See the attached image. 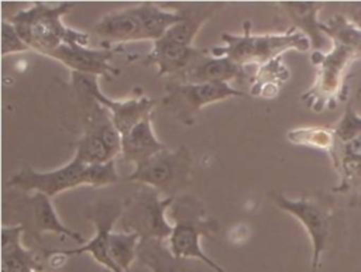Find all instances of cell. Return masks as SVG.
<instances>
[{
    "mask_svg": "<svg viewBox=\"0 0 361 272\" xmlns=\"http://www.w3.org/2000/svg\"><path fill=\"white\" fill-rule=\"evenodd\" d=\"M28 206L31 209V218H32V230L41 235L44 233H54L66 235L80 245L85 244V240L80 233L68 228L58 217L51 197L44 193H32L28 197Z\"/></svg>",
    "mask_w": 361,
    "mask_h": 272,
    "instance_id": "20",
    "label": "cell"
},
{
    "mask_svg": "<svg viewBox=\"0 0 361 272\" xmlns=\"http://www.w3.org/2000/svg\"><path fill=\"white\" fill-rule=\"evenodd\" d=\"M85 165L103 163L110 159H116V155L109 149L102 137L93 132H83L75 147V155Z\"/></svg>",
    "mask_w": 361,
    "mask_h": 272,
    "instance_id": "25",
    "label": "cell"
},
{
    "mask_svg": "<svg viewBox=\"0 0 361 272\" xmlns=\"http://www.w3.org/2000/svg\"><path fill=\"white\" fill-rule=\"evenodd\" d=\"M116 49L111 48H89L82 44H65L51 52L48 56L63 63L71 72L90 76L110 78L118 70L110 65Z\"/></svg>",
    "mask_w": 361,
    "mask_h": 272,
    "instance_id": "12",
    "label": "cell"
},
{
    "mask_svg": "<svg viewBox=\"0 0 361 272\" xmlns=\"http://www.w3.org/2000/svg\"><path fill=\"white\" fill-rule=\"evenodd\" d=\"M73 7V3L48 6L41 1L17 11L8 20L18 31L23 41L45 56L65 44L89 45V35L62 24V17Z\"/></svg>",
    "mask_w": 361,
    "mask_h": 272,
    "instance_id": "2",
    "label": "cell"
},
{
    "mask_svg": "<svg viewBox=\"0 0 361 272\" xmlns=\"http://www.w3.org/2000/svg\"><path fill=\"white\" fill-rule=\"evenodd\" d=\"M93 31L109 42H128L145 39L138 6L116 10L102 17Z\"/></svg>",
    "mask_w": 361,
    "mask_h": 272,
    "instance_id": "15",
    "label": "cell"
},
{
    "mask_svg": "<svg viewBox=\"0 0 361 272\" xmlns=\"http://www.w3.org/2000/svg\"><path fill=\"white\" fill-rule=\"evenodd\" d=\"M274 203L283 211L292 214L305 227L312 242V268L319 269L322 254L330 233V214L309 199H288L282 193H271Z\"/></svg>",
    "mask_w": 361,
    "mask_h": 272,
    "instance_id": "10",
    "label": "cell"
},
{
    "mask_svg": "<svg viewBox=\"0 0 361 272\" xmlns=\"http://www.w3.org/2000/svg\"><path fill=\"white\" fill-rule=\"evenodd\" d=\"M83 171L85 163L75 156L66 165L47 172H39L25 165L8 179L7 185L25 193H44L52 197L61 192L83 186Z\"/></svg>",
    "mask_w": 361,
    "mask_h": 272,
    "instance_id": "8",
    "label": "cell"
},
{
    "mask_svg": "<svg viewBox=\"0 0 361 272\" xmlns=\"http://www.w3.org/2000/svg\"><path fill=\"white\" fill-rule=\"evenodd\" d=\"M250 25V21L244 23L243 35L223 34L221 39L224 47H213L207 49V52L213 56H226L233 62L245 66L247 63L267 65L289 49L305 52L312 48L307 35L295 27L282 34L252 35Z\"/></svg>",
    "mask_w": 361,
    "mask_h": 272,
    "instance_id": "3",
    "label": "cell"
},
{
    "mask_svg": "<svg viewBox=\"0 0 361 272\" xmlns=\"http://www.w3.org/2000/svg\"><path fill=\"white\" fill-rule=\"evenodd\" d=\"M30 47L23 41L16 27L10 23L3 20L1 21V55L6 56L8 54L25 52Z\"/></svg>",
    "mask_w": 361,
    "mask_h": 272,
    "instance_id": "28",
    "label": "cell"
},
{
    "mask_svg": "<svg viewBox=\"0 0 361 272\" xmlns=\"http://www.w3.org/2000/svg\"><path fill=\"white\" fill-rule=\"evenodd\" d=\"M172 8L183 14V20L168 30L164 38L185 47H193L192 42L199 28L212 17L220 7V3H189V4H169Z\"/></svg>",
    "mask_w": 361,
    "mask_h": 272,
    "instance_id": "19",
    "label": "cell"
},
{
    "mask_svg": "<svg viewBox=\"0 0 361 272\" xmlns=\"http://www.w3.org/2000/svg\"><path fill=\"white\" fill-rule=\"evenodd\" d=\"M192 179V156L186 147L176 149H162L140 165L126 178V180L141 183L155 189L159 194H175L188 186Z\"/></svg>",
    "mask_w": 361,
    "mask_h": 272,
    "instance_id": "6",
    "label": "cell"
},
{
    "mask_svg": "<svg viewBox=\"0 0 361 272\" xmlns=\"http://www.w3.org/2000/svg\"><path fill=\"white\" fill-rule=\"evenodd\" d=\"M245 93L234 89L228 83H175L166 87L162 106L173 113L179 120L189 124L192 117L204 106L230 97H241Z\"/></svg>",
    "mask_w": 361,
    "mask_h": 272,
    "instance_id": "7",
    "label": "cell"
},
{
    "mask_svg": "<svg viewBox=\"0 0 361 272\" xmlns=\"http://www.w3.org/2000/svg\"><path fill=\"white\" fill-rule=\"evenodd\" d=\"M310 272H317V269H314V268H310Z\"/></svg>",
    "mask_w": 361,
    "mask_h": 272,
    "instance_id": "29",
    "label": "cell"
},
{
    "mask_svg": "<svg viewBox=\"0 0 361 272\" xmlns=\"http://www.w3.org/2000/svg\"><path fill=\"white\" fill-rule=\"evenodd\" d=\"M141 237L137 233L111 231L109 244L110 255L121 272H131V265L138 256Z\"/></svg>",
    "mask_w": 361,
    "mask_h": 272,
    "instance_id": "23",
    "label": "cell"
},
{
    "mask_svg": "<svg viewBox=\"0 0 361 272\" xmlns=\"http://www.w3.org/2000/svg\"><path fill=\"white\" fill-rule=\"evenodd\" d=\"M202 52L195 47H185L162 37L154 42L144 63L157 66L158 76H164L188 70Z\"/></svg>",
    "mask_w": 361,
    "mask_h": 272,
    "instance_id": "16",
    "label": "cell"
},
{
    "mask_svg": "<svg viewBox=\"0 0 361 272\" xmlns=\"http://www.w3.org/2000/svg\"><path fill=\"white\" fill-rule=\"evenodd\" d=\"M72 80L75 87H80L86 90L103 107H106L110 111L113 123L121 137L126 135L141 120H144L148 116H152V110L158 104V100L148 99L145 96H141L140 99H130V100H111L100 92L97 76L80 75V73L72 72Z\"/></svg>",
    "mask_w": 361,
    "mask_h": 272,
    "instance_id": "9",
    "label": "cell"
},
{
    "mask_svg": "<svg viewBox=\"0 0 361 272\" xmlns=\"http://www.w3.org/2000/svg\"><path fill=\"white\" fill-rule=\"evenodd\" d=\"M288 140L293 144L310 147L327 152L329 155L337 145V138L333 127H303L288 132Z\"/></svg>",
    "mask_w": 361,
    "mask_h": 272,
    "instance_id": "24",
    "label": "cell"
},
{
    "mask_svg": "<svg viewBox=\"0 0 361 272\" xmlns=\"http://www.w3.org/2000/svg\"><path fill=\"white\" fill-rule=\"evenodd\" d=\"M173 230L168 238V248L178 259H199L214 272H226L217 262L209 258L200 247V237H210L219 231V223L207 218L192 199H182L171 206Z\"/></svg>",
    "mask_w": 361,
    "mask_h": 272,
    "instance_id": "4",
    "label": "cell"
},
{
    "mask_svg": "<svg viewBox=\"0 0 361 272\" xmlns=\"http://www.w3.org/2000/svg\"><path fill=\"white\" fill-rule=\"evenodd\" d=\"M322 32L331 38L330 51H313L312 63L316 66L313 85L302 94V101L313 111L334 109L345 99L347 72L361 59V25L334 16L322 23Z\"/></svg>",
    "mask_w": 361,
    "mask_h": 272,
    "instance_id": "1",
    "label": "cell"
},
{
    "mask_svg": "<svg viewBox=\"0 0 361 272\" xmlns=\"http://www.w3.org/2000/svg\"><path fill=\"white\" fill-rule=\"evenodd\" d=\"M245 78V66L226 56H213L203 51L190 68L182 73V83H228L233 80L241 83Z\"/></svg>",
    "mask_w": 361,
    "mask_h": 272,
    "instance_id": "13",
    "label": "cell"
},
{
    "mask_svg": "<svg viewBox=\"0 0 361 272\" xmlns=\"http://www.w3.org/2000/svg\"><path fill=\"white\" fill-rule=\"evenodd\" d=\"M281 7L295 23V28L302 31L312 42L314 51L323 47L322 23L317 21V11L323 8L322 3H281Z\"/></svg>",
    "mask_w": 361,
    "mask_h": 272,
    "instance_id": "21",
    "label": "cell"
},
{
    "mask_svg": "<svg viewBox=\"0 0 361 272\" xmlns=\"http://www.w3.org/2000/svg\"><path fill=\"white\" fill-rule=\"evenodd\" d=\"M155 189L142 186L124 203L118 218L124 233H137L141 241H168L173 225L166 220L165 213L171 209L175 197L161 199Z\"/></svg>",
    "mask_w": 361,
    "mask_h": 272,
    "instance_id": "5",
    "label": "cell"
},
{
    "mask_svg": "<svg viewBox=\"0 0 361 272\" xmlns=\"http://www.w3.org/2000/svg\"><path fill=\"white\" fill-rule=\"evenodd\" d=\"M123 211V206H116V204H103L94 207L90 214L89 220L94 224L96 233L93 238H90L87 242L72 248V249H54L49 252V255H56L62 259L73 255H80V254H89L93 256V259L104 266L110 272H121L114 261L111 259L110 255V233L113 231L114 223L120 218Z\"/></svg>",
    "mask_w": 361,
    "mask_h": 272,
    "instance_id": "11",
    "label": "cell"
},
{
    "mask_svg": "<svg viewBox=\"0 0 361 272\" xmlns=\"http://www.w3.org/2000/svg\"><path fill=\"white\" fill-rule=\"evenodd\" d=\"M138 259L151 269V272H192L185 265V259L172 255L165 241L145 240L140 242Z\"/></svg>",
    "mask_w": 361,
    "mask_h": 272,
    "instance_id": "22",
    "label": "cell"
},
{
    "mask_svg": "<svg viewBox=\"0 0 361 272\" xmlns=\"http://www.w3.org/2000/svg\"><path fill=\"white\" fill-rule=\"evenodd\" d=\"M337 142L345 141L355 134L361 132V116L353 109V106L348 103L341 118L333 125Z\"/></svg>",
    "mask_w": 361,
    "mask_h": 272,
    "instance_id": "27",
    "label": "cell"
},
{
    "mask_svg": "<svg viewBox=\"0 0 361 272\" xmlns=\"http://www.w3.org/2000/svg\"><path fill=\"white\" fill-rule=\"evenodd\" d=\"M329 156L338 175V185L333 187V192L347 193L361 189V132L337 142Z\"/></svg>",
    "mask_w": 361,
    "mask_h": 272,
    "instance_id": "14",
    "label": "cell"
},
{
    "mask_svg": "<svg viewBox=\"0 0 361 272\" xmlns=\"http://www.w3.org/2000/svg\"><path fill=\"white\" fill-rule=\"evenodd\" d=\"M118 173L116 169V159H110L103 163L85 165L83 183L92 187H103L117 183Z\"/></svg>",
    "mask_w": 361,
    "mask_h": 272,
    "instance_id": "26",
    "label": "cell"
},
{
    "mask_svg": "<svg viewBox=\"0 0 361 272\" xmlns=\"http://www.w3.org/2000/svg\"><path fill=\"white\" fill-rule=\"evenodd\" d=\"M165 148L166 147L154 134L152 116H148L121 137L120 155L126 162H131L137 166Z\"/></svg>",
    "mask_w": 361,
    "mask_h": 272,
    "instance_id": "18",
    "label": "cell"
},
{
    "mask_svg": "<svg viewBox=\"0 0 361 272\" xmlns=\"http://www.w3.org/2000/svg\"><path fill=\"white\" fill-rule=\"evenodd\" d=\"M21 224L1 228V272H42L35 254L21 245Z\"/></svg>",
    "mask_w": 361,
    "mask_h": 272,
    "instance_id": "17",
    "label": "cell"
}]
</instances>
